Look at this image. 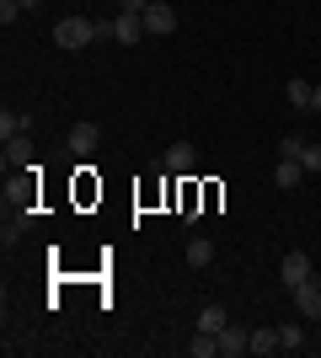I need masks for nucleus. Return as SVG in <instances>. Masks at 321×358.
I'll return each instance as SVG.
<instances>
[{
	"label": "nucleus",
	"instance_id": "obj_1",
	"mask_svg": "<svg viewBox=\"0 0 321 358\" xmlns=\"http://www.w3.org/2000/svg\"><path fill=\"white\" fill-rule=\"evenodd\" d=\"M54 43L59 48H86V43H97V16H64L59 27H54Z\"/></svg>",
	"mask_w": 321,
	"mask_h": 358
},
{
	"label": "nucleus",
	"instance_id": "obj_14",
	"mask_svg": "<svg viewBox=\"0 0 321 358\" xmlns=\"http://www.w3.org/2000/svg\"><path fill=\"white\" fill-rule=\"evenodd\" d=\"M187 353H193V358H214V353H220V337H214V331H193Z\"/></svg>",
	"mask_w": 321,
	"mask_h": 358
},
{
	"label": "nucleus",
	"instance_id": "obj_5",
	"mask_svg": "<svg viewBox=\"0 0 321 358\" xmlns=\"http://www.w3.org/2000/svg\"><path fill=\"white\" fill-rule=\"evenodd\" d=\"M113 38H118V43H139V38H145V16L139 11H118L113 16Z\"/></svg>",
	"mask_w": 321,
	"mask_h": 358
},
{
	"label": "nucleus",
	"instance_id": "obj_22",
	"mask_svg": "<svg viewBox=\"0 0 321 358\" xmlns=\"http://www.w3.org/2000/svg\"><path fill=\"white\" fill-rule=\"evenodd\" d=\"M32 6H38V0H22V11H32Z\"/></svg>",
	"mask_w": 321,
	"mask_h": 358
},
{
	"label": "nucleus",
	"instance_id": "obj_8",
	"mask_svg": "<svg viewBox=\"0 0 321 358\" xmlns=\"http://www.w3.org/2000/svg\"><path fill=\"white\" fill-rule=\"evenodd\" d=\"M70 150H76L80 161L97 155V123H76V129H70Z\"/></svg>",
	"mask_w": 321,
	"mask_h": 358
},
{
	"label": "nucleus",
	"instance_id": "obj_12",
	"mask_svg": "<svg viewBox=\"0 0 321 358\" xmlns=\"http://www.w3.org/2000/svg\"><path fill=\"white\" fill-rule=\"evenodd\" d=\"M27 129H32V123H27V113H11V107L0 113V139H22Z\"/></svg>",
	"mask_w": 321,
	"mask_h": 358
},
{
	"label": "nucleus",
	"instance_id": "obj_13",
	"mask_svg": "<svg viewBox=\"0 0 321 358\" xmlns=\"http://www.w3.org/2000/svg\"><path fill=\"white\" fill-rule=\"evenodd\" d=\"M225 327H230V315L220 310V305H204V310H199V331H214V337H220Z\"/></svg>",
	"mask_w": 321,
	"mask_h": 358
},
{
	"label": "nucleus",
	"instance_id": "obj_7",
	"mask_svg": "<svg viewBox=\"0 0 321 358\" xmlns=\"http://www.w3.org/2000/svg\"><path fill=\"white\" fill-rule=\"evenodd\" d=\"M273 182L284 187V193H294V187L306 182V166H300V161H290V155H278V166H273Z\"/></svg>",
	"mask_w": 321,
	"mask_h": 358
},
{
	"label": "nucleus",
	"instance_id": "obj_3",
	"mask_svg": "<svg viewBox=\"0 0 321 358\" xmlns=\"http://www.w3.org/2000/svg\"><path fill=\"white\" fill-rule=\"evenodd\" d=\"M171 27H177V11H171L166 0H150V6H145V32H150V38H166Z\"/></svg>",
	"mask_w": 321,
	"mask_h": 358
},
{
	"label": "nucleus",
	"instance_id": "obj_9",
	"mask_svg": "<svg viewBox=\"0 0 321 358\" xmlns=\"http://www.w3.org/2000/svg\"><path fill=\"white\" fill-rule=\"evenodd\" d=\"M183 257H187V268H209V262H214V241L209 236H193Z\"/></svg>",
	"mask_w": 321,
	"mask_h": 358
},
{
	"label": "nucleus",
	"instance_id": "obj_20",
	"mask_svg": "<svg viewBox=\"0 0 321 358\" xmlns=\"http://www.w3.org/2000/svg\"><path fill=\"white\" fill-rule=\"evenodd\" d=\"M16 16H22V0H0V22H6V27H11Z\"/></svg>",
	"mask_w": 321,
	"mask_h": 358
},
{
	"label": "nucleus",
	"instance_id": "obj_18",
	"mask_svg": "<svg viewBox=\"0 0 321 358\" xmlns=\"http://www.w3.org/2000/svg\"><path fill=\"white\" fill-rule=\"evenodd\" d=\"M300 150H306V139H300V134H284V145H278V155H290V161H300Z\"/></svg>",
	"mask_w": 321,
	"mask_h": 358
},
{
	"label": "nucleus",
	"instance_id": "obj_10",
	"mask_svg": "<svg viewBox=\"0 0 321 358\" xmlns=\"http://www.w3.org/2000/svg\"><path fill=\"white\" fill-rule=\"evenodd\" d=\"M246 348H252V331H241V327H225V331H220V353H225V358L246 353Z\"/></svg>",
	"mask_w": 321,
	"mask_h": 358
},
{
	"label": "nucleus",
	"instance_id": "obj_6",
	"mask_svg": "<svg viewBox=\"0 0 321 358\" xmlns=\"http://www.w3.org/2000/svg\"><path fill=\"white\" fill-rule=\"evenodd\" d=\"M193 161H199V150L187 145V139H177V145L161 155V166H166V171H177V177H183V171H193Z\"/></svg>",
	"mask_w": 321,
	"mask_h": 358
},
{
	"label": "nucleus",
	"instance_id": "obj_4",
	"mask_svg": "<svg viewBox=\"0 0 321 358\" xmlns=\"http://www.w3.org/2000/svg\"><path fill=\"white\" fill-rule=\"evenodd\" d=\"M278 278H284V289L306 284V278H316V273H311V257H306V252H290L284 262H278Z\"/></svg>",
	"mask_w": 321,
	"mask_h": 358
},
{
	"label": "nucleus",
	"instance_id": "obj_2",
	"mask_svg": "<svg viewBox=\"0 0 321 358\" xmlns=\"http://www.w3.org/2000/svg\"><path fill=\"white\" fill-rule=\"evenodd\" d=\"M290 305H294V315H300V321H321V284H316V278L294 284V289H290Z\"/></svg>",
	"mask_w": 321,
	"mask_h": 358
},
{
	"label": "nucleus",
	"instance_id": "obj_17",
	"mask_svg": "<svg viewBox=\"0 0 321 358\" xmlns=\"http://www.w3.org/2000/svg\"><path fill=\"white\" fill-rule=\"evenodd\" d=\"M27 155H32L27 134H22V139H6V171H11V166H27Z\"/></svg>",
	"mask_w": 321,
	"mask_h": 358
},
{
	"label": "nucleus",
	"instance_id": "obj_16",
	"mask_svg": "<svg viewBox=\"0 0 321 358\" xmlns=\"http://www.w3.org/2000/svg\"><path fill=\"white\" fill-rule=\"evenodd\" d=\"M278 343L284 348H306V321H284V327H278Z\"/></svg>",
	"mask_w": 321,
	"mask_h": 358
},
{
	"label": "nucleus",
	"instance_id": "obj_23",
	"mask_svg": "<svg viewBox=\"0 0 321 358\" xmlns=\"http://www.w3.org/2000/svg\"><path fill=\"white\" fill-rule=\"evenodd\" d=\"M316 284H321V273H316Z\"/></svg>",
	"mask_w": 321,
	"mask_h": 358
},
{
	"label": "nucleus",
	"instance_id": "obj_15",
	"mask_svg": "<svg viewBox=\"0 0 321 358\" xmlns=\"http://www.w3.org/2000/svg\"><path fill=\"white\" fill-rule=\"evenodd\" d=\"M284 96H290V107H300V113H306V107H311V80H300V75H294L290 86H284Z\"/></svg>",
	"mask_w": 321,
	"mask_h": 358
},
{
	"label": "nucleus",
	"instance_id": "obj_19",
	"mask_svg": "<svg viewBox=\"0 0 321 358\" xmlns=\"http://www.w3.org/2000/svg\"><path fill=\"white\" fill-rule=\"evenodd\" d=\"M300 166H306V171H321V145H306V150H300Z\"/></svg>",
	"mask_w": 321,
	"mask_h": 358
},
{
	"label": "nucleus",
	"instance_id": "obj_21",
	"mask_svg": "<svg viewBox=\"0 0 321 358\" xmlns=\"http://www.w3.org/2000/svg\"><path fill=\"white\" fill-rule=\"evenodd\" d=\"M311 107H321V80H316V86H311Z\"/></svg>",
	"mask_w": 321,
	"mask_h": 358
},
{
	"label": "nucleus",
	"instance_id": "obj_11",
	"mask_svg": "<svg viewBox=\"0 0 321 358\" xmlns=\"http://www.w3.org/2000/svg\"><path fill=\"white\" fill-rule=\"evenodd\" d=\"M278 348H284V343H278V327H257V331H252V348H246V353L268 358V353H278Z\"/></svg>",
	"mask_w": 321,
	"mask_h": 358
}]
</instances>
